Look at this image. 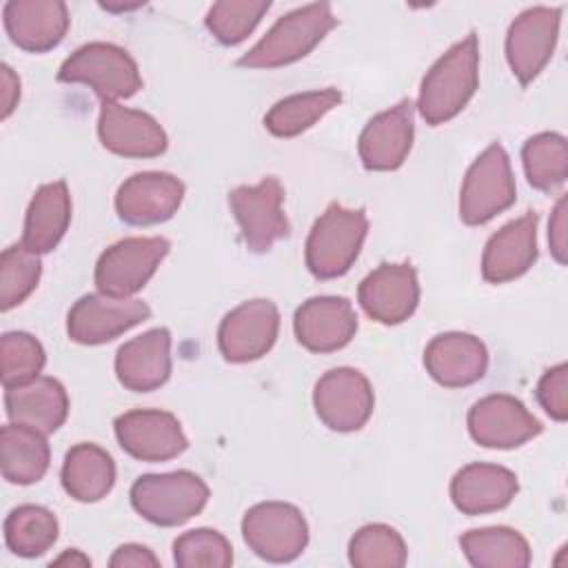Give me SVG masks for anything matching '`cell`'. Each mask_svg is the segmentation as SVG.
I'll list each match as a JSON object with an SVG mask.
<instances>
[{
    "instance_id": "6da1fadb",
    "label": "cell",
    "mask_w": 568,
    "mask_h": 568,
    "mask_svg": "<svg viewBox=\"0 0 568 568\" xmlns=\"http://www.w3.org/2000/svg\"><path fill=\"white\" fill-rule=\"evenodd\" d=\"M479 84V42L470 31L455 42L424 75L417 98L422 118L437 126L453 120L475 95Z\"/></svg>"
},
{
    "instance_id": "7a4b0ae2",
    "label": "cell",
    "mask_w": 568,
    "mask_h": 568,
    "mask_svg": "<svg viewBox=\"0 0 568 568\" xmlns=\"http://www.w3.org/2000/svg\"><path fill=\"white\" fill-rule=\"evenodd\" d=\"M337 24L328 2H313L282 16L240 60L244 69H277L308 55Z\"/></svg>"
},
{
    "instance_id": "3957f363",
    "label": "cell",
    "mask_w": 568,
    "mask_h": 568,
    "mask_svg": "<svg viewBox=\"0 0 568 568\" xmlns=\"http://www.w3.org/2000/svg\"><path fill=\"white\" fill-rule=\"evenodd\" d=\"M368 233L364 209H344L333 202L315 220L306 237V266L317 280H335L344 275L359 257Z\"/></svg>"
},
{
    "instance_id": "277c9868",
    "label": "cell",
    "mask_w": 568,
    "mask_h": 568,
    "mask_svg": "<svg viewBox=\"0 0 568 568\" xmlns=\"http://www.w3.org/2000/svg\"><path fill=\"white\" fill-rule=\"evenodd\" d=\"M58 80L87 84L102 102L131 98L142 89V78L131 53L111 42H89L75 49L62 62Z\"/></svg>"
},
{
    "instance_id": "5b68a950",
    "label": "cell",
    "mask_w": 568,
    "mask_h": 568,
    "mask_svg": "<svg viewBox=\"0 0 568 568\" xmlns=\"http://www.w3.org/2000/svg\"><path fill=\"white\" fill-rule=\"evenodd\" d=\"M209 501V486L191 470L142 475L131 486V506L155 526H180Z\"/></svg>"
},
{
    "instance_id": "8992f818",
    "label": "cell",
    "mask_w": 568,
    "mask_h": 568,
    "mask_svg": "<svg viewBox=\"0 0 568 568\" xmlns=\"http://www.w3.org/2000/svg\"><path fill=\"white\" fill-rule=\"evenodd\" d=\"M517 186L508 153L499 142H493L468 166L459 191V217L468 226H479L497 213L513 206Z\"/></svg>"
},
{
    "instance_id": "52a82bcc",
    "label": "cell",
    "mask_w": 568,
    "mask_h": 568,
    "mask_svg": "<svg viewBox=\"0 0 568 568\" xmlns=\"http://www.w3.org/2000/svg\"><path fill=\"white\" fill-rule=\"evenodd\" d=\"M246 546L262 559L286 564L297 559L308 544V524L302 510L286 501L251 506L242 519Z\"/></svg>"
},
{
    "instance_id": "ba28073f",
    "label": "cell",
    "mask_w": 568,
    "mask_h": 568,
    "mask_svg": "<svg viewBox=\"0 0 568 568\" xmlns=\"http://www.w3.org/2000/svg\"><path fill=\"white\" fill-rule=\"evenodd\" d=\"M166 237H124L111 244L95 264V286L113 297H131L146 286L166 257Z\"/></svg>"
},
{
    "instance_id": "9c48e42d",
    "label": "cell",
    "mask_w": 568,
    "mask_h": 568,
    "mask_svg": "<svg viewBox=\"0 0 568 568\" xmlns=\"http://www.w3.org/2000/svg\"><path fill=\"white\" fill-rule=\"evenodd\" d=\"M284 189L277 178H264L253 186H237L229 193V206L253 253H266L288 235L291 226L282 209Z\"/></svg>"
},
{
    "instance_id": "30bf717a",
    "label": "cell",
    "mask_w": 568,
    "mask_h": 568,
    "mask_svg": "<svg viewBox=\"0 0 568 568\" xmlns=\"http://www.w3.org/2000/svg\"><path fill=\"white\" fill-rule=\"evenodd\" d=\"M313 406L324 426L337 433H353L359 430L373 413V386L357 368H331L313 388Z\"/></svg>"
},
{
    "instance_id": "8fae6325",
    "label": "cell",
    "mask_w": 568,
    "mask_h": 568,
    "mask_svg": "<svg viewBox=\"0 0 568 568\" xmlns=\"http://www.w3.org/2000/svg\"><path fill=\"white\" fill-rule=\"evenodd\" d=\"M151 308L135 297H113L106 293L82 295L67 315V333L84 346L106 344L129 328L149 320Z\"/></svg>"
},
{
    "instance_id": "7c38bea8",
    "label": "cell",
    "mask_w": 568,
    "mask_h": 568,
    "mask_svg": "<svg viewBox=\"0 0 568 568\" xmlns=\"http://www.w3.org/2000/svg\"><path fill=\"white\" fill-rule=\"evenodd\" d=\"M559 22V7H530L510 22L506 33V60L513 75L524 87L548 64L557 44Z\"/></svg>"
},
{
    "instance_id": "4fadbf2b",
    "label": "cell",
    "mask_w": 568,
    "mask_h": 568,
    "mask_svg": "<svg viewBox=\"0 0 568 568\" xmlns=\"http://www.w3.org/2000/svg\"><path fill=\"white\" fill-rule=\"evenodd\" d=\"M277 331V306L271 300H248L224 315L217 328V346L226 362H253L273 348Z\"/></svg>"
},
{
    "instance_id": "5bb4252c",
    "label": "cell",
    "mask_w": 568,
    "mask_h": 568,
    "mask_svg": "<svg viewBox=\"0 0 568 568\" xmlns=\"http://www.w3.org/2000/svg\"><path fill=\"white\" fill-rule=\"evenodd\" d=\"M118 444L140 462H166L182 455L189 439L173 413L138 408L122 413L113 422Z\"/></svg>"
},
{
    "instance_id": "9a60e30c",
    "label": "cell",
    "mask_w": 568,
    "mask_h": 568,
    "mask_svg": "<svg viewBox=\"0 0 568 568\" xmlns=\"http://www.w3.org/2000/svg\"><path fill=\"white\" fill-rule=\"evenodd\" d=\"M468 433L484 448H517L541 433L539 419L513 395H486L468 410Z\"/></svg>"
},
{
    "instance_id": "2e32d148",
    "label": "cell",
    "mask_w": 568,
    "mask_h": 568,
    "mask_svg": "<svg viewBox=\"0 0 568 568\" xmlns=\"http://www.w3.org/2000/svg\"><path fill=\"white\" fill-rule=\"evenodd\" d=\"M182 200V180L162 171H142L120 184L115 193V211L120 220L131 226H149L173 217Z\"/></svg>"
},
{
    "instance_id": "e0dca14e",
    "label": "cell",
    "mask_w": 568,
    "mask_h": 568,
    "mask_svg": "<svg viewBox=\"0 0 568 568\" xmlns=\"http://www.w3.org/2000/svg\"><path fill=\"white\" fill-rule=\"evenodd\" d=\"M364 313L379 324H402L419 304L417 271L410 264H379L357 288Z\"/></svg>"
},
{
    "instance_id": "ac0fdd59",
    "label": "cell",
    "mask_w": 568,
    "mask_h": 568,
    "mask_svg": "<svg viewBox=\"0 0 568 568\" xmlns=\"http://www.w3.org/2000/svg\"><path fill=\"white\" fill-rule=\"evenodd\" d=\"M293 331L304 348L313 353H333L355 337L357 313L346 297L317 295L295 311Z\"/></svg>"
},
{
    "instance_id": "d6986e66",
    "label": "cell",
    "mask_w": 568,
    "mask_h": 568,
    "mask_svg": "<svg viewBox=\"0 0 568 568\" xmlns=\"http://www.w3.org/2000/svg\"><path fill=\"white\" fill-rule=\"evenodd\" d=\"M98 135L106 151L122 158H155L169 144L164 129L153 115L118 102H102Z\"/></svg>"
},
{
    "instance_id": "ffe728a7",
    "label": "cell",
    "mask_w": 568,
    "mask_h": 568,
    "mask_svg": "<svg viewBox=\"0 0 568 568\" xmlns=\"http://www.w3.org/2000/svg\"><path fill=\"white\" fill-rule=\"evenodd\" d=\"M413 109L415 104L404 98L368 120L357 144L368 171H395L404 164L413 146Z\"/></svg>"
},
{
    "instance_id": "44dd1931",
    "label": "cell",
    "mask_w": 568,
    "mask_h": 568,
    "mask_svg": "<svg viewBox=\"0 0 568 568\" xmlns=\"http://www.w3.org/2000/svg\"><path fill=\"white\" fill-rule=\"evenodd\" d=\"M2 18L11 42L29 53L51 51L69 29V9L62 0H9Z\"/></svg>"
},
{
    "instance_id": "7402d4cb",
    "label": "cell",
    "mask_w": 568,
    "mask_h": 568,
    "mask_svg": "<svg viewBox=\"0 0 568 568\" xmlns=\"http://www.w3.org/2000/svg\"><path fill=\"white\" fill-rule=\"evenodd\" d=\"M424 366L430 377L446 388H462L479 382L488 368L484 342L470 333L435 335L424 351Z\"/></svg>"
},
{
    "instance_id": "603a6c76",
    "label": "cell",
    "mask_w": 568,
    "mask_h": 568,
    "mask_svg": "<svg viewBox=\"0 0 568 568\" xmlns=\"http://www.w3.org/2000/svg\"><path fill=\"white\" fill-rule=\"evenodd\" d=\"M537 260V213L504 224L488 242L481 255V277L490 284H504L521 277Z\"/></svg>"
},
{
    "instance_id": "cb8c5ba5",
    "label": "cell",
    "mask_w": 568,
    "mask_h": 568,
    "mask_svg": "<svg viewBox=\"0 0 568 568\" xmlns=\"http://www.w3.org/2000/svg\"><path fill=\"white\" fill-rule=\"evenodd\" d=\"M115 375L133 393L160 388L171 375V333L151 328L124 342L115 355Z\"/></svg>"
},
{
    "instance_id": "d4e9b609",
    "label": "cell",
    "mask_w": 568,
    "mask_h": 568,
    "mask_svg": "<svg viewBox=\"0 0 568 568\" xmlns=\"http://www.w3.org/2000/svg\"><path fill=\"white\" fill-rule=\"evenodd\" d=\"M517 475L497 464H468L450 481V499L464 515H484L506 508L517 495Z\"/></svg>"
},
{
    "instance_id": "484cf974",
    "label": "cell",
    "mask_w": 568,
    "mask_h": 568,
    "mask_svg": "<svg viewBox=\"0 0 568 568\" xmlns=\"http://www.w3.org/2000/svg\"><path fill=\"white\" fill-rule=\"evenodd\" d=\"M4 408L13 424L49 435L64 424L69 415V397L58 379L40 375L27 384L7 388Z\"/></svg>"
},
{
    "instance_id": "4316f807",
    "label": "cell",
    "mask_w": 568,
    "mask_h": 568,
    "mask_svg": "<svg viewBox=\"0 0 568 568\" xmlns=\"http://www.w3.org/2000/svg\"><path fill=\"white\" fill-rule=\"evenodd\" d=\"M71 222V195L64 180L42 184L27 209L22 246L33 253H49L64 237Z\"/></svg>"
},
{
    "instance_id": "83f0119b",
    "label": "cell",
    "mask_w": 568,
    "mask_h": 568,
    "mask_svg": "<svg viewBox=\"0 0 568 568\" xmlns=\"http://www.w3.org/2000/svg\"><path fill=\"white\" fill-rule=\"evenodd\" d=\"M62 486L64 490L84 504L100 501L109 495L115 484V464L111 455L98 444H75L64 455L62 464Z\"/></svg>"
},
{
    "instance_id": "f1b7e54d",
    "label": "cell",
    "mask_w": 568,
    "mask_h": 568,
    "mask_svg": "<svg viewBox=\"0 0 568 568\" xmlns=\"http://www.w3.org/2000/svg\"><path fill=\"white\" fill-rule=\"evenodd\" d=\"M49 444L44 433L20 424H7L0 430L2 477L11 484H36L49 468Z\"/></svg>"
},
{
    "instance_id": "f546056e",
    "label": "cell",
    "mask_w": 568,
    "mask_h": 568,
    "mask_svg": "<svg viewBox=\"0 0 568 568\" xmlns=\"http://www.w3.org/2000/svg\"><path fill=\"white\" fill-rule=\"evenodd\" d=\"M459 546L477 568H526L530 564L528 541L508 526L468 530L459 537Z\"/></svg>"
},
{
    "instance_id": "4dcf8cb0",
    "label": "cell",
    "mask_w": 568,
    "mask_h": 568,
    "mask_svg": "<svg viewBox=\"0 0 568 568\" xmlns=\"http://www.w3.org/2000/svg\"><path fill=\"white\" fill-rule=\"evenodd\" d=\"M342 100V93L333 87L295 93L275 102L264 115V126L277 138H293L311 129Z\"/></svg>"
},
{
    "instance_id": "1f68e13d",
    "label": "cell",
    "mask_w": 568,
    "mask_h": 568,
    "mask_svg": "<svg viewBox=\"0 0 568 568\" xmlns=\"http://www.w3.org/2000/svg\"><path fill=\"white\" fill-rule=\"evenodd\" d=\"M55 539L58 519L44 506H18L4 519V541L18 557H40L55 544Z\"/></svg>"
},
{
    "instance_id": "d6a6232c",
    "label": "cell",
    "mask_w": 568,
    "mask_h": 568,
    "mask_svg": "<svg viewBox=\"0 0 568 568\" xmlns=\"http://www.w3.org/2000/svg\"><path fill=\"white\" fill-rule=\"evenodd\" d=\"M521 162L530 186L552 191L568 178V142L561 133H537L524 142Z\"/></svg>"
},
{
    "instance_id": "836d02e7",
    "label": "cell",
    "mask_w": 568,
    "mask_h": 568,
    "mask_svg": "<svg viewBox=\"0 0 568 568\" xmlns=\"http://www.w3.org/2000/svg\"><path fill=\"white\" fill-rule=\"evenodd\" d=\"M406 557L402 535L386 524H366L348 541V561L355 568H399Z\"/></svg>"
},
{
    "instance_id": "e575fe53",
    "label": "cell",
    "mask_w": 568,
    "mask_h": 568,
    "mask_svg": "<svg viewBox=\"0 0 568 568\" xmlns=\"http://www.w3.org/2000/svg\"><path fill=\"white\" fill-rule=\"evenodd\" d=\"M40 257L22 244H13L0 255V308L11 311L22 304L40 280Z\"/></svg>"
},
{
    "instance_id": "d590c367",
    "label": "cell",
    "mask_w": 568,
    "mask_h": 568,
    "mask_svg": "<svg viewBox=\"0 0 568 568\" xmlns=\"http://www.w3.org/2000/svg\"><path fill=\"white\" fill-rule=\"evenodd\" d=\"M44 362V348L33 335L24 331H9L0 337V377L4 388L40 377Z\"/></svg>"
},
{
    "instance_id": "8d00e7d4",
    "label": "cell",
    "mask_w": 568,
    "mask_h": 568,
    "mask_svg": "<svg viewBox=\"0 0 568 568\" xmlns=\"http://www.w3.org/2000/svg\"><path fill=\"white\" fill-rule=\"evenodd\" d=\"M268 9V0H222L209 9L204 22L217 42L237 44L257 27Z\"/></svg>"
},
{
    "instance_id": "74e56055",
    "label": "cell",
    "mask_w": 568,
    "mask_h": 568,
    "mask_svg": "<svg viewBox=\"0 0 568 568\" xmlns=\"http://www.w3.org/2000/svg\"><path fill=\"white\" fill-rule=\"evenodd\" d=\"M173 559L180 568H226L233 564V548L222 532L195 528L173 541Z\"/></svg>"
},
{
    "instance_id": "f35d334b",
    "label": "cell",
    "mask_w": 568,
    "mask_h": 568,
    "mask_svg": "<svg viewBox=\"0 0 568 568\" xmlns=\"http://www.w3.org/2000/svg\"><path fill=\"white\" fill-rule=\"evenodd\" d=\"M537 399L541 408L557 422L568 419V366L557 364L546 371L537 384Z\"/></svg>"
},
{
    "instance_id": "ab89813d",
    "label": "cell",
    "mask_w": 568,
    "mask_h": 568,
    "mask_svg": "<svg viewBox=\"0 0 568 568\" xmlns=\"http://www.w3.org/2000/svg\"><path fill=\"white\" fill-rule=\"evenodd\" d=\"M566 195H561L552 209L550 222H548V244L550 253L559 264H566L568 257V242H566Z\"/></svg>"
},
{
    "instance_id": "60d3db41",
    "label": "cell",
    "mask_w": 568,
    "mask_h": 568,
    "mask_svg": "<svg viewBox=\"0 0 568 568\" xmlns=\"http://www.w3.org/2000/svg\"><path fill=\"white\" fill-rule=\"evenodd\" d=\"M111 568H155L160 566V559L149 550L146 546L140 544H124L115 548V552L109 559Z\"/></svg>"
},
{
    "instance_id": "b9f144b4",
    "label": "cell",
    "mask_w": 568,
    "mask_h": 568,
    "mask_svg": "<svg viewBox=\"0 0 568 568\" xmlns=\"http://www.w3.org/2000/svg\"><path fill=\"white\" fill-rule=\"evenodd\" d=\"M0 87H2V93H0V100H2V120H7L13 109L18 106V100H20V80L18 75L13 73V69L9 64H2L0 67Z\"/></svg>"
},
{
    "instance_id": "7bdbcfd3",
    "label": "cell",
    "mask_w": 568,
    "mask_h": 568,
    "mask_svg": "<svg viewBox=\"0 0 568 568\" xmlns=\"http://www.w3.org/2000/svg\"><path fill=\"white\" fill-rule=\"evenodd\" d=\"M51 566H91V559L82 555V550L71 548V550H64L60 557H55Z\"/></svg>"
}]
</instances>
